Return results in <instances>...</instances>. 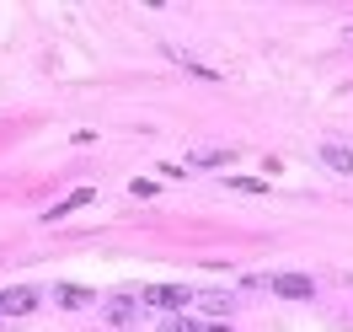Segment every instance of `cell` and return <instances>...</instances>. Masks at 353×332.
<instances>
[{"label": "cell", "instance_id": "7a4b0ae2", "mask_svg": "<svg viewBox=\"0 0 353 332\" xmlns=\"http://www.w3.org/2000/svg\"><path fill=\"white\" fill-rule=\"evenodd\" d=\"M268 289H273V295H284V300H310V295H316V284H310L305 273H273Z\"/></svg>", "mask_w": 353, "mask_h": 332}, {"label": "cell", "instance_id": "30bf717a", "mask_svg": "<svg viewBox=\"0 0 353 332\" xmlns=\"http://www.w3.org/2000/svg\"><path fill=\"white\" fill-rule=\"evenodd\" d=\"M161 332H199V322H188V316H166Z\"/></svg>", "mask_w": 353, "mask_h": 332}, {"label": "cell", "instance_id": "52a82bcc", "mask_svg": "<svg viewBox=\"0 0 353 332\" xmlns=\"http://www.w3.org/2000/svg\"><path fill=\"white\" fill-rule=\"evenodd\" d=\"M54 295H59V306H65V311H81V306H91V289H81V284H59Z\"/></svg>", "mask_w": 353, "mask_h": 332}, {"label": "cell", "instance_id": "8fae6325", "mask_svg": "<svg viewBox=\"0 0 353 332\" xmlns=\"http://www.w3.org/2000/svg\"><path fill=\"white\" fill-rule=\"evenodd\" d=\"M230 188L236 193H263V182H252V177H230Z\"/></svg>", "mask_w": 353, "mask_h": 332}, {"label": "cell", "instance_id": "5b68a950", "mask_svg": "<svg viewBox=\"0 0 353 332\" xmlns=\"http://www.w3.org/2000/svg\"><path fill=\"white\" fill-rule=\"evenodd\" d=\"M321 161H327L332 172H353V150H348V145H337V139L321 145Z\"/></svg>", "mask_w": 353, "mask_h": 332}, {"label": "cell", "instance_id": "3957f363", "mask_svg": "<svg viewBox=\"0 0 353 332\" xmlns=\"http://www.w3.org/2000/svg\"><path fill=\"white\" fill-rule=\"evenodd\" d=\"M32 306H38L32 289H0V316H27Z\"/></svg>", "mask_w": 353, "mask_h": 332}, {"label": "cell", "instance_id": "6da1fadb", "mask_svg": "<svg viewBox=\"0 0 353 332\" xmlns=\"http://www.w3.org/2000/svg\"><path fill=\"white\" fill-rule=\"evenodd\" d=\"M188 300H193V289H182V284H155V289H145V306H161V311H172V316H182Z\"/></svg>", "mask_w": 353, "mask_h": 332}, {"label": "cell", "instance_id": "8992f818", "mask_svg": "<svg viewBox=\"0 0 353 332\" xmlns=\"http://www.w3.org/2000/svg\"><path fill=\"white\" fill-rule=\"evenodd\" d=\"M81 204H91V188H75L70 199H59V204H54V209H48V220H65V215H75Z\"/></svg>", "mask_w": 353, "mask_h": 332}, {"label": "cell", "instance_id": "9c48e42d", "mask_svg": "<svg viewBox=\"0 0 353 332\" xmlns=\"http://www.w3.org/2000/svg\"><path fill=\"white\" fill-rule=\"evenodd\" d=\"M230 306H236L230 295H203V311H214V316H230Z\"/></svg>", "mask_w": 353, "mask_h": 332}, {"label": "cell", "instance_id": "7c38bea8", "mask_svg": "<svg viewBox=\"0 0 353 332\" xmlns=\"http://www.w3.org/2000/svg\"><path fill=\"white\" fill-rule=\"evenodd\" d=\"M209 332H230V327H225V322H214V327H209Z\"/></svg>", "mask_w": 353, "mask_h": 332}, {"label": "cell", "instance_id": "277c9868", "mask_svg": "<svg viewBox=\"0 0 353 332\" xmlns=\"http://www.w3.org/2000/svg\"><path fill=\"white\" fill-rule=\"evenodd\" d=\"M108 322H112V327H134V322H139V300H134V295L112 300V306H108Z\"/></svg>", "mask_w": 353, "mask_h": 332}, {"label": "cell", "instance_id": "4fadbf2b", "mask_svg": "<svg viewBox=\"0 0 353 332\" xmlns=\"http://www.w3.org/2000/svg\"><path fill=\"white\" fill-rule=\"evenodd\" d=\"M348 38H353V27H348Z\"/></svg>", "mask_w": 353, "mask_h": 332}, {"label": "cell", "instance_id": "ba28073f", "mask_svg": "<svg viewBox=\"0 0 353 332\" xmlns=\"http://www.w3.org/2000/svg\"><path fill=\"white\" fill-rule=\"evenodd\" d=\"M236 161V150H199L193 155V166H230Z\"/></svg>", "mask_w": 353, "mask_h": 332}]
</instances>
